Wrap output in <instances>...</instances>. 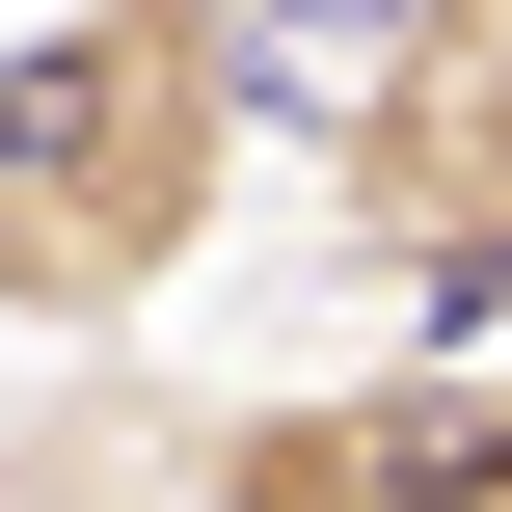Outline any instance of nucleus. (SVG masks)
I'll return each mask as SVG.
<instances>
[{"mask_svg":"<svg viewBox=\"0 0 512 512\" xmlns=\"http://www.w3.org/2000/svg\"><path fill=\"white\" fill-rule=\"evenodd\" d=\"M243 135H270V27L243 0H54V27H0V324L108 351L135 297H189L216 216H243Z\"/></svg>","mask_w":512,"mask_h":512,"instance_id":"f257e3e1","label":"nucleus"},{"mask_svg":"<svg viewBox=\"0 0 512 512\" xmlns=\"http://www.w3.org/2000/svg\"><path fill=\"white\" fill-rule=\"evenodd\" d=\"M324 243L405 297V351L512 324V0H405L324 81Z\"/></svg>","mask_w":512,"mask_h":512,"instance_id":"f03ea898","label":"nucleus"},{"mask_svg":"<svg viewBox=\"0 0 512 512\" xmlns=\"http://www.w3.org/2000/svg\"><path fill=\"white\" fill-rule=\"evenodd\" d=\"M162 512H512V378L378 351V378H297V405H189Z\"/></svg>","mask_w":512,"mask_h":512,"instance_id":"7ed1b4c3","label":"nucleus"},{"mask_svg":"<svg viewBox=\"0 0 512 512\" xmlns=\"http://www.w3.org/2000/svg\"><path fill=\"white\" fill-rule=\"evenodd\" d=\"M243 27H270V54H324V27H351V54H378V27H405V0H243Z\"/></svg>","mask_w":512,"mask_h":512,"instance_id":"20e7f679","label":"nucleus"}]
</instances>
